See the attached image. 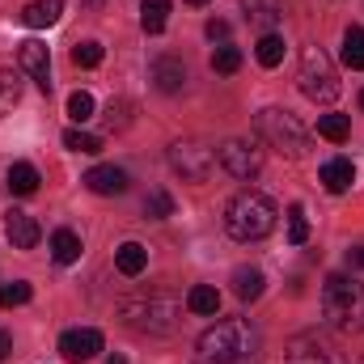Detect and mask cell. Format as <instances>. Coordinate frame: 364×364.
Wrapping results in <instances>:
<instances>
[{
    "instance_id": "obj_38",
    "label": "cell",
    "mask_w": 364,
    "mask_h": 364,
    "mask_svg": "<svg viewBox=\"0 0 364 364\" xmlns=\"http://www.w3.org/2000/svg\"><path fill=\"white\" fill-rule=\"evenodd\" d=\"M106 364H127L123 356H106Z\"/></svg>"
},
{
    "instance_id": "obj_25",
    "label": "cell",
    "mask_w": 364,
    "mask_h": 364,
    "mask_svg": "<svg viewBox=\"0 0 364 364\" xmlns=\"http://www.w3.org/2000/svg\"><path fill=\"white\" fill-rule=\"evenodd\" d=\"M343 64L348 68H364V30L360 26H348V34H343Z\"/></svg>"
},
{
    "instance_id": "obj_5",
    "label": "cell",
    "mask_w": 364,
    "mask_h": 364,
    "mask_svg": "<svg viewBox=\"0 0 364 364\" xmlns=\"http://www.w3.org/2000/svg\"><path fill=\"white\" fill-rule=\"evenodd\" d=\"M255 132L272 144L275 153H284V157H305V153H309V132H305V123H301L292 110H284V106L259 110Z\"/></svg>"
},
{
    "instance_id": "obj_14",
    "label": "cell",
    "mask_w": 364,
    "mask_h": 364,
    "mask_svg": "<svg viewBox=\"0 0 364 364\" xmlns=\"http://www.w3.org/2000/svg\"><path fill=\"white\" fill-rule=\"evenodd\" d=\"M242 13L255 30L275 34V26L284 21V0H242Z\"/></svg>"
},
{
    "instance_id": "obj_35",
    "label": "cell",
    "mask_w": 364,
    "mask_h": 364,
    "mask_svg": "<svg viewBox=\"0 0 364 364\" xmlns=\"http://www.w3.org/2000/svg\"><path fill=\"white\" fill-rule=\"evenodd\" d=\"M203 30H208V38H212V43H225V38H229V21H220V17H212Z\"/></svg>"
},
{
    "instance_id": "obj_18",
    "label": "cell",
    "mask_w": 364,
    "mask_h": 364,
    "mask_svg": "<svg viewBox=\"0 0 364 364\" xmlns=\"http://www.w3.org/2000/svg\"><path fill=\"white\" fill-rule=\"evenodd\" d=\"M186 309L199 314V318H216V314H220V292H216L212 284H195V288L186 292Z\"/></svg>"
},
{
    "instance_id": "obj_17",
    "label": "cell",
    "mask_w": 364,
    "mask_h": 364,
    "mask_svg": "<svg viewBox=\"0 0 364 364\" xmlns=\"http://www.w3.org/2000/svg\"><path fill=\"white\" fill-rule=\"evenodd\" d=\"M60 13H64V0H34V4L21 9V21H26L30 30H43V26H55Z\"/></svg>"
},
{
    "instance_id": "obj_13",
    "label": "cell",
    "mask_w": 364,
    "mask_h": 364,
    "mask_svg": "<svg viewBox=\"0 0 364 364\" xmlns=\"http://www.w3.org/2000/svg\"><path fill=\"white\" fill-rule=\"evenodd\" d=\"M149 77H153V85H157L161 93L186 90V64L174 60V55H157V60H153V68H149Z\"/></svg>"
},
{
    "instance_id": "obj_29",
    "label": "cell",
    "mask_w": 364,
    "mask_h": 364,
    "mask_svg": "<svg viewBox=\"0 0 364 364\" xmlns=\"http://www.w3.org/2000/svg\"><path fill=\"white\" fill-rule=\"evenodd\" d=\"M255 55H259L263 68H275V64L284 60V38H279V34H263L259 47H255Z\"/></svg>"
},
{
    "instance_id": "obj_9",
    "label": "cell",
    "mask_w": 364,
    "mask_h": 364,
    "mask_svg": "<svg viewBox=\"0 0 364 364\" xmlns=\"http://www.w3.org/2000/svg\"><path fill=\"white\" fill-rule=\"evenodd\" d=\"M288 364H348V360H343V352L326 335L305 331V335H296L288 343Z\"/></svg>"
},
{
    "instance_id": "obj_2",
    "label": "cell",
    "mask_w": 364,
    "mask_h": 364,
    "mask_svg": "<svg viewBox=\"0 0 364 364\" xmlns=\"http://www.w3.org/2000/svg\"><path fill=\"white\" fill-rule=\"evenodd\" d=\"M225 229L237 242H259L275 229V199L263 191H242L225 208Z\"/></svg>"
},
{
    "instance_id": "obj_24",
    "label": "cell",
    "mask_w": 364,
    "mask_h": 364,
    "mask_svg": "<svg viewBox=\"0 0 364 364\" xmlns=\"http://www.w3.org/2000/svg\"><path fill=\"white\" fill-rule=\"evenodd\" d=\"M348 132H352L348 114H322V119H318V136H322V140H331V144H343V140H348Z\"/></svg>"
},
{
    "instance_id": "obj_26",
    "label": "cell",
    "mask_w": 364,
    "mask_h": 364,
    "mask_svg": "<svg viewBox=\"0 0 364 364\" xmlns=\"http://www.w3.org/2000/svg\"><path fill=\"white\" fill-rule=\"evenodd\" d=\"M64 149L93 157V153H102V136H90V132H81V127H68V132H64Z\"/></svg>"
},
{
    "instance_id": "obj_22",
    "label": "cell",
    "mask_w": 364,
    "mask_h": 364,
    "mask_svg": "<svg viewBox=\"0 0 364 364\" xmlns=\"http://www.w3.org/2000/svg\"><path fill=\"white\" fill-rule=\"evenodd\" d=\"M13 195H34L38 191V170L30 166V161H13L9 166V182H4Z\"/></svg>"
},
{
    "instance_id": "obj_21",
    "label": "cell",
    "mask_w": 364,
    "mask_h": 364,
    "mask_svg": "<svg viewBox=\"0 0 364 364\" xmlns=\"http://www.w3.org/2000/svg\"><path fill=\"white\" fill-rule=\"evenodd\" d=\"M263 288H267V279H263L259 267H237V272H233V292H237L242 301H259Z\"/></svg>"
},
{
    "instance_id": "obj_23",
    "label": "cell",
    "mask_w": 364,
    "mask_h": 364,
    "mask_svg": "<svg viewBox=\"0 0 364 364\" xmlns=\"http://www.w3.org/2000/svg\"><path fill=\"white\" fill-rule=\"evenodd\" d=\"M166 21H170V0H144V9H140V30H144V34H161Z\"/></svg>"
},
{
    "instance_id": "obj_34",
    "label": "cell",
    "mask_w": 364,
    "mask_h": 364,
    "mask_svg": "<svg viewBox=\"0 0 364 364\" xmlns=\"http://www.w3.org/2000/svg\"><path fill=\"white\" fill-rule=\"evenodd\" d=\"M68 114H73V123H85V119H93V97L85 90H77L73 97H68Z\"/></svg>"
},
{
    "instance_id": "obj_11",
    "label": "cell",
    "mask_w": 364,
    "mask_h": 364,
    "mask_svg": "<svg viewBox=\"0 0 364 364\" xmlns=\"http://www.w3.org/2000/svg\"><path fill=\"white\" fill-rule=\"evenodd\" d=\"M17 60H21V68L30 73V81H34L38 90H43V93L51 90V55H47V43L26 38V43H21V51H17Z\"/></svg>"
},
{
    "instance_id": "obj_16",
    "label": "cell",
    "mask_w": 364,
    "mask_h": 364,
    "mask_svg": "<svg viewBox=\"0 0 364 364\" xmlns=\"http://www.w3.org/2000/svg\"><path fill=\"white\" fill-rule=\"evenodd\" d=\"M318 182H322L331 195H343V191L356 182V166H352L348 157H331V161L318 170Z\"/></svg>"
},
{
    "instance_id": "obj_39",
    "label": "cell",
    "mask_w": 364,
    "mask_h": 364,
    "mask_svg": "<svg viewBox=\"0 0 364 364\" xmlns=\"http://www.w3.org/2000/svg\"><path fill=\"white\" fill-rule=\"evenodd\" d=\"M186 4H208V0H186Z\"/></svg>"
},
{
    "instance_id": "obj_36",
    "label": "cell",
    "mask_w": 364,
    "mask_h": 364,
    "mask_svg": "<svg viewBox=\"0 0 364 364\" xmlns=\"http://www.w3.org/2000/svg\"><path fill=\"white\" fill-rule=\"evenodd\" d=\"M9 352H13V339H9V335H4V331H0V360H4V356H9Z\"/></svg>"
},
{
    "instance_id": "obj_32",
    "label": "cell",
    "mask_w": 364,
    "mask_h": 364,
    "mask_svg": "<svg viewBox=\"0 0 364 364\" xmlns=\"http://www.w3.org/2000/svg\"><path fill=\"white\" fill-rule=\"evenodd\" d=\"M34 296V288L26 284V279H13V284H4L0 288V309H13V305H26Z\"/></svg>"
},
{
    "instance_id": "obj_12",
    "label": "cell",
    "mask_w": 364,
    "mask_h": 364,
    "mask_svg": "<svg viewBox=\"0 0 364 364\" xmlns=\"http://www.w3.org/2000/svg\"><path fill=\"white\" fill-rule=\"evenodd\" d=\"M4 237H9V246L13 250H34L38 246V237H43V229H38V220L30 216V212H4Z\"/></svg>"
},
{
    "instance_id": "obj_15",
    "label": "cell",
    "mask_w": 364,
    "mask_h": 364,
    "mask_svg": "<svg viewBox=\"0 0 364 364\" xmlns=\"http://www.w3.org/2000/svg\"><path fill=\"white\" fill-rule=\"evenodd\" d=\"M85 186H90L93 195H123L132 178H127V170H119V166H93L90 174H85Z\"/></svg>"
},
{
    "instance_id": "obj_37",
    "label": "cell",
    "mask_w": 364,
    "mask_h": 364,
    "mask_svg": "<svg viewBox=\"0 0 364 364\" xmlns=\"http://www.w3.org/2000/svg\"><path fill=\"white\" fill-rule=\"evenodd\" d=\"M352 263H356V267H364V246H360V250H352Z\"/></svg>"
},
{
    "instance_id": "obj_8",
    "label": "cell",
    "mask_w": 364,
    "mask_h": 364,
    "mask_svg": "<svg viewBox=\"0 0 364 364\" xmlns=\"http://www.w3.org/2000/svg\"><path fill=\"white\" fill-rule=\"evenodd\" d=\"M216 161H220L233 178L246 182L263 170V149H259L255 140H225V144L216 149Z\"/></svg>"
},
{
    "instance_id": "obj_30",
    "label": "cell",
    "mask_w": 364,
    "mask_h": 364,
    "mask_svg": "<svg viewBox=\"0 0 364 364\" xmlns=\"http://www.w3.org/2000/svg\"><path fill=\"white\" fill-rule=\"evenodd\" d=\"M288 242H292V246H305V242H309V220H305V208H301V203L288 208Z\"/></svg>"
},
{
    "instance_id": "obj_7",
    "label": "cell",
    "mask_w": 364,
    "mask_h": 364,
    "mask_svg": "<svg viewBox=\"0 0 364 364\" xmlns=\"http://www.w3.org/2000/svg\"><path fill=\"white\" fill-rule=\"evenodd\" d=\"M166 157H170V170L186 182H203L216 170V149L208 140H174Z\"/></svg>"
},
{
    "instance_id": "obj_33",
    "label": "cell",
    "mask_w": 364,
    "mask_h": 364,
    "mask_svg": "<svg viewBox=\"0 0 364 364\" xmlns=\"http://www.w3.org/2000/svg\"><path fill=\"white\" fill-rule=\"evenodd\" d=\"M102 55H106V51H102V43H93V38H85V43H77V47H73V64H77V68H97V64H102Z\"/></svg>"
},
{
    "instance_id": "obj_4",
    "label": "cell",
    "mask_w": 364,
    "mask_h": 364,
    "mask_svg": "<svg viewBox=\"0 0 364 364\" xmlns=\"http://www.w3.org/2000/svg\"><path fill=\"white\" fill-rule=\"evenodd\" d=\"M119 318L132 326V331H144V335H174L182 318V305L174 296H161V292H149V296H127L119 305Z\"/></svg>"
},
{
    "instance_id": "obj_10",
    "label": "cell",
    "mask_w": 364,
    "mask_h": 364,
    "mask_svg": "<svg viewBox=\"0 0 364 364\" xmlns=\"http://www.w3.org/2000/svg\"><path fill=\"white\" fill-rule=\"evenodd\" d=\"M102 352V331H93V326H81V331H64L60 335V356L73 364H85L93 360Z\"/></svg>"
},
{
    "instance_id": "obj_3",
    "label": "cell",
    "mask_w": 364,
    "mask_h": 364,
    "mask_svg": "<svg viewBox=\"0 0 364 364\" xmlns=\"http://www.w3.org/2000/svg\"><path fill=\"white\" fill-rule=\"evenodd\" d=\"M322 318L343 335L364 331V284L348 275H331L322 284Z\"/></svg>"
},
{
    "instance_id": "obj_31",
    "label": "cell",
    "mask_w": 364,
    "mask_h": 364,
    "mask_svg": "<svg viewBox=\"0 0 364 364\" xmlns=\"http://www.w3.org/2000/svg\"><path fill=\"white\" fill-rule=\"evenodd\" d=\"M144 216H149V220H166V216H174V199H170L166 191H149V199H144Z\"/></svg>"
},
{
    "instance_id": "obj_1",
    "label": "cell",
    "mask_w": 364,
    "mask_h": 364,
    "mask_svg": "<svg viewBox=\"0 0 364 364\" xmlns=\"http://www.w3.org/2000/svg\"><path fill=\"white\" fill-rule=\"evenodd\" d=\"M255 343L259 335L250 331V322L242 318H225L216 326H208L195 343V360L199 364H237L246 356H255Z\"/></svg>"
},
{
    "instance_id": "obj_40",
    "label": "cell",
    "mask_w": 364,
    "mask_h": 364,
    "mask_svg": "<svg viewBox=\"0 0 364 364\" xmlns=\"http://www.w3.org/2000/svg\"><path fill=\"white\" fill-rule=\"evenodd\" d=\"M360 106H364V93H360Z\"/></svg>"
},
{
    "instance_id": "obj_28",
    "label": "cell",
    "mask_w": 364,
    "mask_h": 364,
    "mask_svg": "<svg viewBox=\"0 0 364 364\" xmlns=\"http://www.w3.org/2000/svg\"><path fill=\"white\" fill-rule=\"evenodd\" d=\"M237 68H242V51H237V47H229V43H225V47H216V51H212V73L233 77Z\"/></svg>"
},
{
    "instance_id": "obj_19",
    "label": "cell",
    "mask_w": 364,
    "mask_h": 364,
    "mask_svg": "<svg viewBox=\"0 0 364 364\" xmlns=\"http://www.w3.org/2000/svg\"><path fill=\"white\" fill-rule=\"evenodd\" d=\"M114 267L123 275H140L149 267V250H144L140 242H123V246L114 250Z\"/></svg>"
},
{
    "instance_id": "obj_27",
    "label": "cell",
    "mask_w": 364,
    "mask_h": 364,
    "mask_svg": "<svg viewBox=\"0 0 364 364\" xmlns=\"http://www.w3.org/2000/svg\"><path fill=\"white\" fill-rule=\"evenodd\" d=\"M17 102H21V81H17V73H0V119L13 114Z\"/></svg>"
},
{
    "instance_id": "obj_6",
    "label": "cell",
    "mask_w": 364,
    "mask_h": 364,
    "mask_svg": "<svg viewBox=\"0 0 364 364\" xmlns=\"http://www.w3.org/2000/svg\"><path fill=\"white\" fill-rule=\"evenodd\" d=\"M296 85L309 102H335L339 97V73L331 64V55L322 47H305L301 51V68H296Z\"/></svg>"
},
{
    "instance_id": "obj_20",
    "label": "cell",
    "mask_w": 364,
    "mask_h": 364,
    "mask_svg": "<svg viewBox=\"0 0 364 364\" xmlns=\"http://www.w3.org/2000/svg\"><path fill=\"white\" fill-rule=\"evenodd\" d=\"M51 259L64 263V267L77 263V259H81V237H77L73 229H55V233H51Z\"/></svg>"
}]
</instances>
